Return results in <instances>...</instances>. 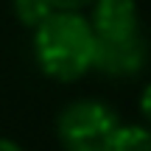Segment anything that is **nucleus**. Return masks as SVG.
Segmentation results:
<instances>
[{"instance_id":"2","label":"nucleus","mask_w":151,"mask_h":151,"mask_svg":"<svg viewBox=\"0 0 151 151\" xmlns=\"http://www.w3.org/2000/svg\"><path fill=\"white\" fill-rule=\"evenodd\" d=\"M120 118L101 98H76L56 115V140L62 151H109Z\"/></svg>"},{"instance_id":"10","label":"nucleus","mask_w":151,"mask_h":151,"mask_svg":"<svg viewBox=\"0 0 151 151\" xmlns=\"http://www.w3.org/2000/svg\"><path fill=\"white\" fill-rule=\"evenodd\" d=\"M148 62H151V56H148Z\"/></svg>"},{"instance_id":"3","label":"nucleus","mask_w":151,"mask_h":151,"mask_svg":"<svg viewBox=\"0 0 151 151\" xmlns=\"http://www.w3.org/2000/svg\"><path fill=\"white\" fill-rule=\"evenodd\" d=\"M148 56H151V45L143 31L120 39H95L92 70L106 78H134L146 70Z\"/></svg>"},{"instance_id":"9","label":"nucleus","mask_w":151,"mask_h":151,"mask_svg":"<svg viewBox=\"0 0 151 151\" xmlns=\"http://www.w3.org/2000/svg\"><path fill=\"white\" fill-rule=\"evenodd\" d=\"M0 151H25L17 140H11V137H0Z\"/></svg>"},{"instance_id":"6","label":"nucleus","mask_w":151,"mask_h":151,"mask_svg":"<svg viewBox=\"0 0 151 151\" xmlns=\"http://www.w3.org/2000/svg\"><path fill=\"white\" fill-rule=\"evenodd\" d=\"M11 11H14L17 22H20L22 28H37L39 22L45 20V17L53 14V3L50 0H11Z\"/></svg>"},{"instance_id":"4","label":"nucleus","mask_w":151,"mask_h":151,"mask_svg":"<svg viewBox=\"0 0 151 151\" xmlns=\"http://www.w3.org/2000/svg\"><path fill=\"white\" fill-rule=\"evenodd\" d=\"M95 39H120L143 31L140 28V9L134 0H92L90 14Z\"/></svg>"},{"instance_id":"7","label":"nucleus","mask_w":151,"mask_h":151,"mask_svg":"<svg viewBox=\"0 0 151 151\" xmlns=\"http://www.w3.org/2000/svg\"><path fill=\"white\" fill-rule=\"evenodd\" d=\"M137 109H140V118L146 120V126H151V81L140 90V95H137Z\"/></svg>"},{"instance_id":"8","label":"nucleus","mask_w":151,"mask_h":151,"mask_svg":"<svg viewBox=\"0 0 151 151\" xmlns=\"http://www.w3.org/2000/svg\"><path fill=\"white\" fill-rule=\"evenodd\" d=\"M56 11H84L92 6V0H50Z\"/></svg>"},{"instance_id":"1","label":"nucleus","mask_w":151,"mask_h":151,"mask_svg":"<svg viewBox=\"0 0 151 151\" xmlns=\"http://www.w3.org/2000/svg\"><path fill=\"white\" fill-rule=\"evenodd\" d=\"M31 48L42 76L73 84L92 70L95 34L84 11H53L34 28Z\"/></svg>"},{"instance_id":"5","label":"nucleus","mask_w":151,"mask_h":151,"mask_svg":"<svg viewBox=\"0 0 151 151\" xmlns=\"http://www.w3.org/2000/svg\"><path fill=\"white\" fill-rule=\"evenodd\" d=\"M109 151H151V126L120 123L112 134Z\"/></svg>"}]
</instances>
